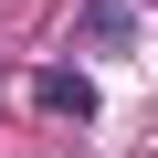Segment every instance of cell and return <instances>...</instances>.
<instances>
[{"label":"cell","instance_id":"obj_1","mask_svg":"<svg viewBox=\"0 0 158 158\" xmlns=\"http://www.w3.org/2000/svg\"><path fill=\"white\" fill-rule=\"evenodd\" d=\"M42 106H53V116H85L95 95H85V74H42Z\"/></svg>","mask_w":158,"mask_h":158}]
</instances>
